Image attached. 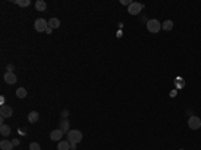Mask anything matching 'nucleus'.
Listing matches in <instances>:
<instances>
[{
	"mask_svg": "<svg viewBox=\"0 0 201 150\" xmlns=\"http://www.w3.org/2000/svg\"><path fill=\"white\" fill-rule=\"evenodd\" d=\"M162 28L165 31H170L173 28V22L172 20H165L164 23H162Z\"/></svg>",
	"mask_w": 201,
	"mask_h": 150,
	"instance_id": "nucleus-17",
	"label": "nucleus"
},
{
	"mask_svg": "<svg viewBox=\"0 0 201 150\" xmlns=\"http://www.w3.org/2000/svg\"><path fill=\"white\" fill-rule=\"evenodd\" d=\"M142 4H140V3H132L130 6H129V8H127V11H129V13L130 15H138V13L141 12V10H142Z\"/></svg>",
	"mask_w": 201,
	"mask_h": 150,
	"instance_id": "nucleus-5",
	"label": "nucleus"
},
{
	"mask_svg": "<svg viewBox=\"0 0 201 150\" xmlns=\"http://www.w3.org/2000/svg\"><path fill=\"white\" fill-rule=\"evenodd\" d=\"M70 148L73 150H75V148H77V143H70Z\"/></svg>",
	"mask_w": 201,
	"mask_h": 150,
	"instance_id": "nucleus-23",
	"label": "nucleus"
},
{
	"mask_svg": "<svg viewBox=\"0 0 201 150\" xmlns=\"http://www.w3.org/2000/svg\"><path fill=\"white\" fill-rule=\"evenodd\" d=\"M188 126H189L192 130H199L201 127V119L196 115H192L189 119H188Z\"/></svg>",
	"mask_w": 201,
	"mask_h": 150,
	"instance_id": "nucleus-4",
	"label": "nucleus"
},
{
	"mask_svg": "<svg viewBox=\"0 0 201 150\" xmlns=\"http://www.w3.org/2000/svg\"><path fill=\"white\" fill-rule=\"evenodd\" d=\"M16 97L17 98H26L27 97V90L24 87H19L16 90Z\"/></svg>",
	"mask_w": 201,
	"mask_h": 150,
	"instance_id": "nucleus-16",
	"label": "nucleus"
},
{
	"mask_svg": "<svg viewBox=\"0 0 201 150\" xmlns=\"http://www.w3.org/2000/svg\"><path fill=\"white\" fill-rule=\"evenodd\" d=\"M180 150H182V149H180Z\"/></svg>",
	"mask_w": 201,
	"mask_h": 150,
	"instance_id": "nucleus-25",
	"label": "nucleus"
},
{
	"mask_svg": "<svg viewBox=\"0 0 201 150\" xmlns=\"http://www.w3.org/2000/svg\"><path fill=\"white\" fill-rule=\"evenodd\" d=\"M46 32H47V34H51V32H52V28H50V27H48V28L46 30Z\"/></svg>",
	"mask_w": 201,
	"mask_h": 150,
	"instance_id": "nucleus-24",
	"label": "nucleus"
},
{
	"mask_svg": "<svg viewBox=\"0 0 201 150\" xmlns=\"http://www.w3.org/2000/svg\"><path fill=\"white\" fill-rule=\"evenodd\" d=\"M15 3H16L19 7H28L30 4H31L30 0H16Z\"/></svg>",
	"mask_w": 201,
	"mask_h": 150,
	"instance_id": "nucleus-18",
	"label": "nucleus"
},
{
	"mask_svg": "<svg viewBox=\"0 0 201 150\" xmlns=\"http://www.w3.org/2000/svg\"><path fill=\"white\" fill-rule=\"evenodd\" d=\"M35 8H36V11H40V12L46 11V3H44L43 0H38V2L35 3Z\"/></svg>",
	"mask_w": 201,
	"mask_h": 150,
	"instance_id": "nucleus-14",
	"label": "nucleus"
},
{
	"mask_svg": "<svg viewBox=\"0 0 201 150\" xmlns=\"http://www.w3.org/2000/svg\"><path fill=\"white\" fill-rule=\"evenodd\" d=\"M30 150H42V149H40V146L36 142H32V143H30Z\"/></svg>",
	"mask_w": 201,
	"mask_h": 150,
	"instance_id": "nucleus-19",
	"label": "nucleus"
},
{
	"mask_svg": "<svg viewBox=\"0 0 201 150\" xmlns=\"http://www.w3.org/2000/svg\"><path fill=\"white\" fill-rule=\"evenodd\" d=\"M4 80H6V83H8V85H13V83H16V75L13 74V72H7V74L4 75Z\"/></svg>",
	"mask_w": 201,
	"mask_h": 150,
	"instance_id": "nucleus-8",
	"label": "nucleus"
},
{
	"mask_svg": "<svg viewBox=\"0 0 201 150\" xmlns=\"http://www.w3.org/2000/svg\"><path fill=\"white\" fill-rule=\"evenodd\" d=\"M121 4H123V6H125V4H129V6H130L132 2H129V0H126V2H125V0H122V2H121Z\"/></svg>",
	"mask_w": 201,
	"mask_h": 150,
	"instance_id": "nucleus-22",
	"label": "nucleus"
},
{
	"mask_svg": "<svg viewBox=\"0 0 201 150\" xmlns=\"http://www.w3.org/2000/svg\"><path fill=\"white\" fill-rule=\"evenodd\" d=\"M62 135H63V131L60 129H55L51 131L50 138H51V141H59V139H62Z\"/></svg>",
	"mask_w": 201,
	"mask_h": 150,
	"instance_id": "nucleus-7",
	"label": "nucleus"
},
{
	"mask_svg": "<svg viewBox=\"0 0 201 150\" xmlns=\"http://www.w3.org/2000/svg\"><path fill=\"white\" fill-rule=\"evenodd\" d=\"M82 138H83V134L79 130H70L67 133V139H69L70 143H79Z\"/></svg>",
	"mask_w": 201,
	"mask_h": 150,
	"instance_id": "nucleus-1",
	"label": "nucleus"
},
{
	"mask_svg": "<svg viewBox=\"0 0 201 150\" xmlns=\"http://www.w3.org/2000/svg\"><path fill=\"white\" fill-rule=\"evenodd\" d=\"M146 27H147V31H149V32H151V34H157V32H160V30L162 28V26H161V23H160L157 19L147 20Z\"/></svg>",
	"mask_w": 201,
	"mask_h": 150,
	"instance_id": "nucleus-2",
	"label": "nucleus"
},
{
	"mask_svg": "<svg viewBox=\"0 0 201 150\" xmlns=\"http://www.w3.org/2000/svg\"><path fill=\"white\" fill-rule=\"evenodd\" d=\"M69 129H70V123H69V121L65 118V119L60 121V130L63 131V134H65V133H69L70 131Z\"/></svg>",
	"mask_w": 201,
	"mask_h": 150,
	"instance_id": "nucleus-11",
	"label": "nucleus"
},
{
	"mask_svg": "<svg viewBox=\"0 0 201 150\" xmlns=\"http://www.w3.org/2000/svg\"><path fill=\"white\" fill-rule=\"evenodd\" d=\"M59 26H60V22L58 17H51V19L48 20V27H50V28H58Z\"/></svg>",
	"mask_w": 201,
	"mask_h": 150,
	"instance_id": "nucleus-12",
	"label": "nucleus"
},
{
	"mask_svg": "<svg viewBox=\"0 0 201 150\" xmlns=\"http://www.w3.org/2000/svg\"><path fill=\"white\" fill-rule=\"evenodd\" d=\"M12 148H13V143L8 139H3L0 142V149L2 150H12Z\"/></svg>",
	"mask_w": 201,
	"mask_h": 150,
	"instance_id": "nucleus-9",
	"label": "nucleus"
},
{
	"mask_svg": "<svg viewBox=\"0 0 201 150\" xmlns=\"http://www.w3.org/2000/svg\"><path fill=\"white\" fill-rule=\"evenodd\" d=\"M34 27H35V30L38 31V32H46V30L48 28V22H46L44 19H36L35 20V24H34Z\"/></svg>",
	"mask_w": 201,
	"mask_h": 150,
	"instance_id": "nucleus-3",
	"label": "nucleus"
},
{
	"mask_svg": "<svg viewBox=\"0 0 201 150\" xmlns=\"http://www.w3.org/2000/svg\"><path fill=\"white\" fill-rule=\"evenodd\" d=\"M38 119H39L38 111H31L28 114V122L30 123H35V122H38Z\"/></svg>",
	"mask_w": 201,
	"mask_h": 150,
	"instance_id": "nucleus-13",
	"label": "nucleus"
},
{
	"mask_svg": "<svg viewBox=\"0 0 201 150\" xmlns=\"http://www.w3.org/2000/svg\"><path fill=\"white\" fill-rule=\"evenodd\" d=\"M0 134L3 135V137H7V135L11 134V127L8 125H2L0 126Z\"/></svg>",
	"mask_w": 201,
	"mask_h": 150,
	"instance_id": "nucleus-10",
	"label": "nucleus"
},
{
	"mask_svg": "<svg viewBox=\"0 0 201 150\" xmlns=\"http://www.w3.org/2000/svg\"><path fill=\"white\" fill-rule=\"evenodd\" d=\"M70 149V142L69 141H62L58 145V150H69Z\"/></svg>",
	"mask_w": 201,
	"mask_h": 150,
	"instance_id": "nucleus-15",
	"label": "nucleus"
},
{
	"mask_svg": "<svg viewBox=\"0 0 201 150\" xmlns=\"http://www.w3.org/2000/svg\"><path fill=\"white\" fill-rule=\"evenodd\" d=\"M13 71V66L10 65V66H7V72H12Z\"/></svg>",
	"mask_w": 201,
	"mask_h": 150,
	"instance_id": "nucleus-20",
	"label": "nucleus"
},
{
	"mask_svg": "<svg viewBox=\"0 0 201 150\" xmlns=\"http://www.w3.org/2000/svg\"><path fill=\"white\" fill-rule=\"evenodd\" d=\"M12 143H13V146H16V145H19V143H20V141H19V139H13V141H12Z\"/></svg>",
	"mask_w": 201,
	"mask_h": 150,
	"instance_id": "nucleus-21",
	"label": "nucleus"
},
{
	"mask_svg": "<svg viewBox=\"0 0 201 150\" xmlns=\"http://www.w3.org/2000/svg\"><path fill=\"white\" fill-rule=\"evenodd\" d=\"M0 115H2V118H10L12 115V109L7 104H3L0 107Z\"/></svg>",
	"mask_w": 201,
	"mask_h": 150,
	"instance_id": "nucleus-6",
	"label": "nucleus"
}]
</instances>
